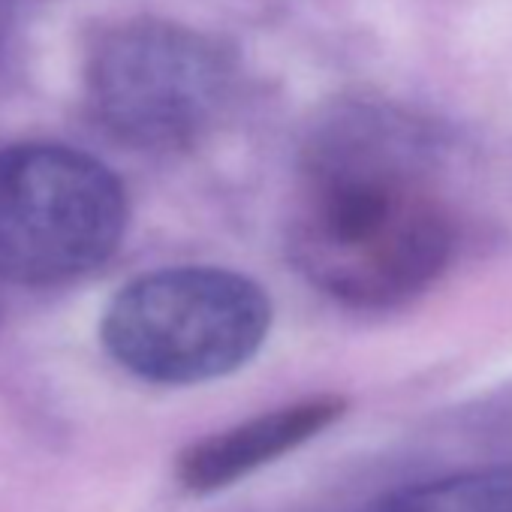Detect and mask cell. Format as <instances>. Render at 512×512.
I'll return each instance as SVG.
<instances>
[{
	"label": "cell",
	"instance_id": "6da1fadb",
	"mask_svg": "<svg viewBox=\"0 0 512 512\" xmlns=\"http://www.w3.org/2000/svg\"><path fill=\"white\" fill-rule=\"evenodd\" d=\"M440 139L416 115L347 100L311 127L290 220L299 272L341 305L380 311L449 266L455 220L437 187Z\"/></svg>",
	"mask_w": 512,
	"mask_h": 512
},
{
	"label": "cell",
	"instance_id": "7a4b0ae2",
	"mask_svg": "<svg viewBox=\"0 0 512 512\" xmlns=\"http://www.w3.org/2000/svg\"><path fill=\"white\" fill-rule=\"evenodd\" d=\"M269 329L272 302L260 284L226 269L184 266L127 284L106 308L100 338L139 380L193 386L247 365Z\"/></svg>",
	"mask_w": 512,
	"mask_h": 512
},
{
	"label": "cell",
	"instance_id": "3957f363",
	"mask_svg": "<svg viewBox=\"0 0 512 512\" xmlns=\"http://www.w3.org/2000/svg\"><path fill=\"white\" fill-rule=\"evenodd\" d=\"M235 79L232 49L163 19H133L106 31L85 64L94 118L118 142L142 151L199 142L226 112Z\"/></svg>",
	"mask_w": 512,
	"mask_h": 512
},
{
	"label": "cell",
	"instance_id": "277c9868",
	"mask_svg": "<svg viewBox=\"0 0 512 512\" xmlns=\"http://www.w3.org/2000/svg\"><path fill=\"white\" fill-rule=\"evenodd\" d=\"M127 229V193L91 154L0 148V281L55 287L103 266Z\"/></svg>",
	"mask_w": 512,
	"mask_h": 512
},
{
	"label": "cell",
	"instance_id": "5b68a950",
	"mask_svg": "<svg viewBox=\"0 0 512 512\" xmlns=\"http://www.w3.org/2000/svg\"><path fill=\"white\" fill-rule=\"evenodd\" d=\"M344 410V398L317 395L260 413L190 443L175 461V476L193 494L220 491L314 440L317 434L332 428L344 416Z\"/></svg>",
	"mask_w": 512,
	"mask_h": 512
},
{
	"label": "cell",
	"instance_id": "8992f818",
	"mask_svg": "<svg viewBox=\"0 0 512 512\" xmlns=\"http://www.w3.org/2000/svg\"><path fill=\"white\" fill-rule=\"evenodd\" d=\"M356 512H512V467H476L413 482Z\"/></svg>",
	"mask_w": 512,
	"mask_h": 512
}]
</instances>
